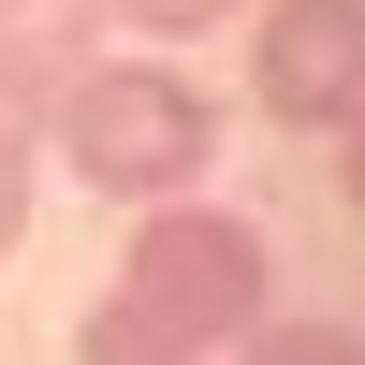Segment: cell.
Returning a JSON list of instances; mask_svg holds the SVG:
<instances>
[{
    "label": "cell",
    "mask_w": 365,
    "mask_h": 365,
    "mask_svg": "<svg viewBox=\"0 0 365 365\" xmlns=\"http://www.w3.org/2000/svg\"><path fill=\"white\" fill-rule=\"evenodd\" d=\"M263 307H278V249H263V220L175 190V205H146V234L117 249V278L88 292L73 365H220Z\"/></svg>",
    "instance_id": "6da1fadb"
},
{
    "label": "cell",
    "mask_w": 365,
    "mask_h": 365,
    "mask_svg": "<svg viewBox=\"0 0 365 365\" xmlns=\"http://www.w3.org/2000/svg\"><path fill=\"white\" fill-rule=\"evenodd\" d=\"M44 161L73 175V190H103V205H175V190H205V161H220V103H205L161 44L146 58H88V73L44 103Z\"/></svg>",
    "instance_id": "7a4b0ae2"
},
{
    "label": "cell",
    "mask_w": 365,
    "mask_h": 365,
    "mask_svg": "<svg viewBox=\"0 0 365 365\" xmlns=\"http://www.w3.org/2000/svg\"><path fill=\"white\" fill-rule=\"evenodd\" d=\"M249 88H263L278 132H336V117L365 103V0H263Z\"/></svg>",
    "instance_id": "3957f363"
},
{
    "label": "cell",
    "mask_w": 365,
    "mask_h": 365,
    "mask_svg": "<svg viewBox=\"0 0 365 365\" xmlns=\"http://www.w3.org/2000/svg\"><path fill=\"white\" fill-rule=\"evenodd\" d=\"M103 58V0H0V132H44V103Z\"/></svg>",
    "instance_id": "277c9868"
},
{
    "label": "cell",
    "mask_w": 365,
    "mask_h": 365,
    "mask_svg": "<svg viewBox=\"0 0 365 365\" xmlns=\"http://www.w3.org/2000/svg\"><path fill=\"white\" fill-rule=\"evenodd\" d=\"M220 365H365V336H351V322H278V307H263Z\"/></svg>",
    "instance_id": "5b68a950"
},
{
    "label": "cell",
    "mask_w": 365,
    "mask_h": 365,
    "mask_svg": "<svg viewBox=\"0 0 365 365\" xmlns=\"http://www.w3.org/2000/svg\"><path fill=\"white\" fill-rule=\"evenodd\" d=\"M29 205H44V132H0V263L29 249Z\"/></svg>",
    "instance_id": "8992f818"
},
{
    "label": "cell",
    "mask_w": 365,
    "mask_h": 365,
    "mask_svg": "<svg viewBox=\"0 0 365 365\" xmlns=\"http://www.w3.org/2000/svg\"><path fill=\"white\" fill-rule=\"evenodd\" d=\"M234 0H103V29H146V44H190V29H220Z\"/></svg>",
    "instance_id": "52a82bcc"
},
{
    "label": "cell",
    "mask_w": 365,
    "mask_h": 365,
    "mask_svg": "<svg viewBox=\"0 0 365 365\" xmlns=\"http://www.w3.org/2000/svg\"><path fill=\"white\" fill-rule=\"evenodd\" d=\"M336 190H351V205H365V103H351V117H336Z\"/></svg>",
    "instance_id": "ba28073f"
}]
</instances>
